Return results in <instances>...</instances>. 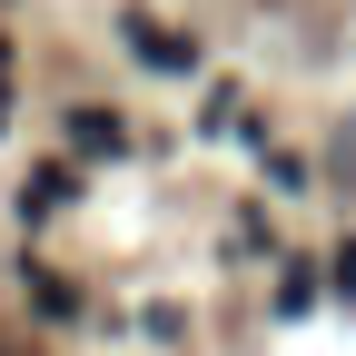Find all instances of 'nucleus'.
<instances>
[{
	"instance_id": "3",
	"label": "nucleus",
	"mask_w": 356,
	"mask_h": 356,
	"mask_svg": "<svg viewBox=\"0 0 356 356\" xmlns=\"http://www.w3.org/2000/svg\"><path fill=\"white\" fill-rule=\"evenodd\" d=\"M20 277H30V307H40L50 327H79V287L60 277V267H20Z\"/></svg>"
},
{
	"instance_id": "7",
	"label": "nucleus",
	"mask_w": 356,
	"mask_h": 356,
	"mask_svg": "<svg viewBox=\"0 0 356 356\" xmlns=\"http://www.w3.org/2000/svg\"><path fill=\"white\" fill-rule=\"evenodd\" d=\"M0 129H10V79H0Z\"/></svg>"
},
{
	"instance_id": "5",
	"label": "nucleus",
	"mask_w": 356,
	"mask_h": 356,
	"mask_svg": "<svg viewBox=\"0 0 356 356\" xmlns=\"http://www.w3.org/2000/svg\"><path fill=\"white\" fill-rule=\"evenodd\" d=\"M277 307H287V317H307V307H317V277H307V267H287V277H277Z\"/></svg>"
},
{
	"instance_id": "4",
	"label": "nucleus",
	"mask_w": 356,
	"mask_h": 356,
	"mask_svg": "<svg viewBox=\"0 0 356 356\" xmlns=\"http://www.w3.org/2000/svg\"><path fill=\"white\" fill-rule=\"evenodd\" d=\"M70 188H79L70 168H40V178H30V208H70Z\"/></svg>"
},
{
	"instance_id": "6",
	"label": "nucleus",
	"mask_w": 356,
	"mask_h": 356,
	"mask_svg": "<svg viewBox=\"0 0 356 356\" xmlns=\"http://www.w3.org/2000/svg\"><path fill=\"white\" fill-rule=\"evenodd\" d=\"M327 277H337V287L356 297V248H337V267H327Z\"/></svg>"
},
{
	"instance_id": "2",
	"label": "nucleus",
	"mask_w": 356,
	"mask_h": 356,
	"mask_svg": "<svg viewBox=\"0 0 356 356\" xmlns=\"http://www.w3.org/2000/svg\"><path fill=\"white\" fill-rule=\"evenodd\" d=\"M119 30H129V50H139V60H149V70H188V60H198V50H188V40H178V30H168V20H149V10H129V20H119Z\"/></svg>"
},
{
	"instance_id": "1",
	"label": "nucleus",
	"mask_w": 356,
	"mask_h": 356,
	"mask_svg": "<svg viewBox=\"0 0 356 356\" xmlns=\"http://www.w3.org/2000/svg\"><path fill=\"white\" fill-rule=\"evenodd\" d=\"M70 149H79V159H119V149H129V119L99 109V99H79V109H70Z\"/></svg>"
},
{
	"instance_id": "8",
	"label": "nucleus",
	"mask_w": 356,
	"mask_h": 356,
	"mask_svg": "<svg viewBox=\"0 0 356 356\" xmlns=\"http://www.w3.org/2000/svg\"><path fill=\"white\" fill-rule=\"evenodd\" d=\"M0 79H10V50H0Z\"/></svg>"
}]
</instances>
